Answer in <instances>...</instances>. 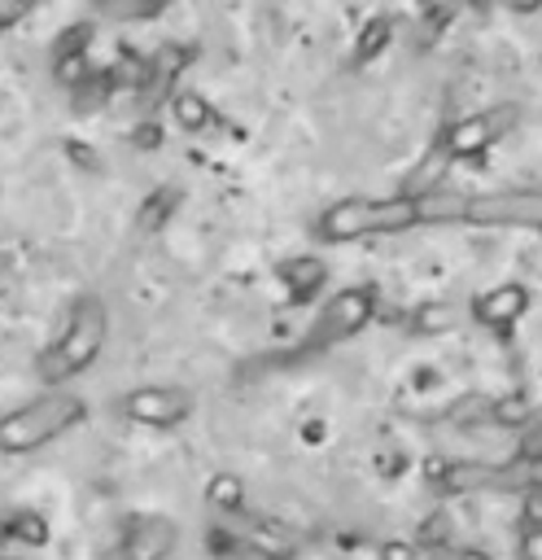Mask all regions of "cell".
Listing matches in <instances>:
<instances>
[{"label":"cell","instance_id":"cell-18","mask_svg":"<svg viewBox=\"0 0 542 560\" xmlns=\"http://www.w3.org/2000/svg\"><path fill=\"white\" fill-rule=\"evenodd\" d=\"M52 74H57V83H66V88H83V83L92 79L87 52H66V57H52Z\"/></svg>","mask_w":542,"mask_h":560},{"label":"cell","instance_id":"cell-19","mask_svg":"<svg viewBox=\"0 0 542 560\" xmlns=\"http://www.w3.org/2000/svg\"><path fill=\"white\" fill-rule=\"evenodd\" d=\"M175 210V192H166V188H157L144 206H140V214H136V223H140V232H153V228H162L166 223V214Z\"/></svg>","mask_w":542,"mask_h":560},{"label":"cell","instance_id":"cell-11","mask_svg":"<svg viewBox=\"0 0 542 560\" xmlns=\"http://www.w3.org/2000/svg\"><path fill=\"white\" fill-rule=\"evenodd\" d=\"M450 162H455V158H450V153H446L441 144H433V149H428V153L420 158V166H415V171L406 175L402 192H406V197H424V192H437V184L446 179Z\"/></svg>","mask_w":542,"mask_h":560},{"label":"cell","instance_id":"cell-16","mask_svg":"<svg viewBox=\"0 0 542 560\" xmlns=\"http://www.w3.org/2000/svg\"><path fill=\"white\" fill-rule=\"evenodd\" d=\"M205 499H210V508H219V512H240L245 486H240V477H232V472H214L210 486H205Z\"/></svg>","mask_w":542,"mask_h":560},{"label":"cell","instance_id":"cell-17","mask_svg":"<svg viewBox=\"0 0 542 560\" xmlns=\"http://www.w3.org/2000/svg\"><path fill=\"white\" fill-rule=\"evenodd\" d=\"M4 525H9V542H22V547H44L48 542V521L39 512L4 516Z\"/></svg>","mask_w":542,"mask_h":560},{"label":"cell","instance_id":"cell-20","mask_svg":"<svg viewBox=\"0 0 542 560\" xmlns=\"http://www.w3.org/2000/svg\"><path fill=\"white\" fill-rule=\"evenodd\" d=\"M450 319H455V311L446 302H424V306H415L411 328L415 332H441V328H450Z\"/></svg>","mask_w":542,"mask_h":560},{"label":"cell","instance_id":"cell-25","mask_svg":"<svg viewBox=\"0 0 542 560\" xmlns=\"http://www.w3.org/2000/svg\"><path fill=\"white\" fill-rule=\"evenodd\" d=\"M26 13H31V0H0V31L17 26Z\"/></svg>","mask_w":542,"mask_h":560},{"label":"cell","instance_id":"cell-27","mask_svg":"<svg viewBox=\"0 0 542 560\" xmlns=\"http://www.w3.org/2000/svg\"><path fill=\"white\" fill-rule=\"evenodd\" d=\"M525 560H542V525L525 534Z\"/></svg>","mask_w":542,"mask_h":560},{"label":"cell","instance_id":"cell-23","mask_svg":"<svg viewBox=\"0 0 542 560\" xmlns=\"http://www.w3.org/2000/svg\"><path fill=\"white\" fill-rule=\"evenodd\" d=\"M494 420H498V424H520V420H529L525 398H503V402L494 407Z\"/></svg>","mask_w":542,"mask_h":560},{"label":"cell","instance_id":"cell-24","mask_svg":"<svg viewBox=\"0 0 542 560\" xmlns=\"http://www.w3.org/2000/svg\"><path fill=\"white\" fill-rule=\"evenodd\" d=\"M380 560H420V547L406 538H385L380 542Z\"/></svg>","mask_w":542,"mask_h":560},{"label":"cell","instance_id":"cell-6","mask_svg":"<svg viewBox=\"0 0 542 560\" xmlns=\"http://www.w3.org/2000/svg\"><path fill=\"white\" fill-rule=\"evenodd\" d=\"M516 118H520L516 105H490V109H476V114L459 118L455 127H446L437 144H441L450 158H472V153L490 149L494 140H503V136L516 127Z\"/></svg>","mask_w":542,"mask_h":560},{"label":"cell","instance_id":"cell-2","mask_svg":"<svg viewBox=\"0 0 542 560\" xmlns=\"http://www.w3.org/2000/svg\"><path fill=\"white\" fill-rule=\"evenodd\" d=\"M105 337H109V311H105V302L96 293H79L74 306H70V315H66V328L57 332V341L35 363L39 376L48 385H66L70 376L87 372L101 359Z\"/></svg>","mask_w":542,"mask_h":560},{"label":"cell","instance_id":"cell-29","mask_svg":"<svg viewBox=\"0 0 542 560\" xmlns=\"http://www.w3.org/2000/svg\"><path fill=\"white\" fill-rule=\"evenodd\" d=\"M9 547V525H4V516H0V551Z\"/></svg>","mask_w":542,"mask_h":560},{"label":"cell","instance_id":"cell-28","mask_svg":"<svg viewBox=\"0 0 542 560\" xmlns=\"http://www.w3.org/2000/svg\"><path fill=\"white\" fill-rule=\"evenodd\" d=\"M455 560H490V556L476 551V547H463V551H455Z\"/></svg>","mask_w":542,"mask_h":560},{"label":"cell","instance_id":"cell-15","mask_svg":"<svg viewBox=\"0 0 542 560\" xmlns=\"http://www.w3.org/2000/svg\"><path fill=\"white\" fill-rule=\"evenodd\" d=\"M280 276L293 289V298H302V293H315L323 284V262H315V258H288L280 267Z\"/></svg>","mask_w":542,"mask_h":560},{"label":"cell","instance_id":"cell-3","mask_svg":"<svg viewBox=\"0 0 542 560\" xmlns=\"http://www.w3.org/2000/svg\"><path fill=\"white\" fill-rule=\"evenodd\" d=\"M87 402L79 394H66L61 385L52 394H39L22 407H13L9 416H0V455H26L48 446L52 438L70 433L74 424H83Z\"/></svg>","mask_w":542,"mask_h":560},{"label":"cell","instance_id":"cell-8","mask_svg":"<svg viewBox=\"0 0 542 560\" xmlns=\"http://www.w3.org/2000/svg\"><path fill=\"white\" fill-rule=\"evenodd\" d=\"M175 542H179V525L170 516H140L131 525V534H127L122 556H131V560H166L175 551Z\"/></svg>","mask_w":542,"mask_h":560},{"label":"cell","instance_id":"cell-26","mask_svg":"<svg viewBox=\"0 0 542 560\" xmlns=\"http://www.w3.org/2000/svg\"><path fill=\"white\" fill-rule=\"evenodd\" d=\"M525 516L533 521V529L542 525V486H538V481H533V486H529V494H525Z\"/></svg>","mask_w":542,"mask_h":560},{"label":"cell","instance_id":"cell-12","mask_svg":"<svg viewBox=\"0 0 542 560\" xmlns=\"http://www.w3.org/2000/svg\"><path fill=\"white\" fill-rule=\"evenodd\" d=\"M503 468H490V464H446L441 468V490H476V486H503Z\"/></svg>","mask_w":542,"mask_h":560},{"label":"cell","instance_id":"cell-10","mask_svg":"<svg viewBox=\"0 0 542 560\" xmlns=\"http://www.w3.org/2000/svg\"><path fill=\"white\" fill-rule=\"evenodd\" d=\"M525 306H529V293L520 284H498V289H490V293L476 298L472 315L481 324H490V328H507V324H516L525 315Z\"/></svg>","mask_w":542,"mask_h":560},{"label":"cell","instance_id":"cell-1","mask_svg":"<svg viewBox=\"0 0 542 560\" xmlns=\"http://www.w3.org/2000/svg\"><path fill=\"white\" fill-rule=\"evenodd\" d=\"M420 197H345L332 201L319 219H315V236L319 241H363V236H393V232H411L420 228Z\"/></svg>","mask_w":542,"mask_h":560},{"label":"cell","instance_id":"cell-31","mask_svg":"<svg viewBox=\"0 0 542 560\" xmlns=\"http://www.w3.org/2000/svg\"><path fill=\"white\" fill-rule=\"evenodd\" d=\"M0 560H13V556H4V551H0Z\"/></svg>","mask_w":542,"mask_h":560},{"label":"cell","instance_id":"cell-5","mask_svg":"<svg viewBox=\"0 0 542 560\" xmlns=\"http://www.w3.org/2000/svg\"><path fill=\"white\" fill-rule=\"evenodd\" d=\"M463 223L481 228H542V188H507L468 197Z\"/></svg>","mask_w":542,"mask_h":560},{"label":"cell","instance_id":"cell-21","mask_svg":"<svg viewBox=\"0 0 542 560\" xmlns=\"http://www.w3.org/2000/svg\"><path fill=\"white\" fill-rule=\"evenodd\" d=\"M92 22H74V26H66L61 35H57V48H52V57H66V52H87V44H92Z\"/></svg>","mask_w":542,"mask_h":560},{"label":"cell","instance_id":"cell-22","mask_svg":"<svg viewBox=\"0 0 542 560\" xmlns=\"http://www.w3.org/2000/svg\"><path fill=\"white\" fill-rule=\"evenodd\" d=\"M101 9H109L114 18H153L162 0H101Z\"/></svg>","mask_w":542,"mask_h":560},{"label":"cell","instance_id":"cell-9","mask_svg":"<svg viewBox=\"0 0 542 560\" xmlns=\"http://www.w3.org/2000/svg\"><path fill=\"white\" fill-rule=\"evenodd\" d=\"M188 66H192V48H188V44H166V48H157V57L144 66V79H140L144 105H157V101L175 88V79H179Z\"/></svg>","mask_w":542,"mask_h":560},{"label":"cell","instance_id":"cell-32","mask_svg":"<svg viewBox=\"0 0 542 560\" xmlns=\"http://www.w3.org/2000/svg\"><path fill=\"white\" fill-rule=\"evenodd\" d=\"M118 560H131V556H118Z\"/></svg>","mask_w":542,"mask_h":560},{"label":"cell","instance_id":"cell-7","mask_svg":"<svg viewBox=\"0 0 542 560\" xmlns=\"http://www.w3.org/2000/svg\"><path fill=\"white\" fill-rule=\"evenodd\" d=\"M122 416L149 429H175L192 416V394L179 385H136L122 394Z\"/></svg>","mask_w":542,"mask_h":560},{"label":"cell","instance_id":"cell-30","mask_svg":"<svg viewBox=\"0 0 542 560\" xmlns=\"http://www.w3.org/2000/svg\"><path fill=\"white\" fill-rule=\"evenodd\" d=\"M262 560H293V556H262Z\"/></svg>","mask_w":542,"mask_h":560},{"label":"cell","instance_id":"cell-4","mask_svg":"<svg viewBox=\"0 0 542 560\" xmlns=\"http://www.w3.org/2000/svg\"><path fill=\"white\" fill-rule=\"evenodd\" d=\"M376 315V289L367 284H350V289H337L319 319H315V332H310V346H332V341H345L354 332H363Z\"/></svg>","mask_w":542,"mask_h":560},{"label":"cell","instance_id":"cell-14","mask_svg":"<svg viewBox=\"0 0 542 560\" xmlns=\"http://www.w3.org/2000/svg\"><path fill=\"white\" fill-rule=\"evenodd\" d=\"M170 114H175V122H179L184 131H205V127L214 122V109H210L197 92H175V96H170Z\"/></svg>","mask_w":542,"mask_h":560},{"label":"cell","instance_id":"cell-13","mask_svg":"<svg viewBox=\"0 0 542 560\" xmlns=\"http://www.w3.org/2000/svg\"><path fill=\"white\" fill-rule=\"evenodd\" d=\"M389 35H393V22H389L385 13L372 18V22H363V31H358V39H354V52H350V66L376 61V57L389 48Z\"/></svg>","mask_w":542,"mask_h":560}]
</instances>
